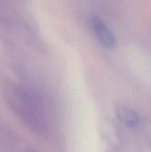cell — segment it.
<instances>
[{"label": "cell", "mask_w": 151, "mask_h": 152, "mask_svg": "<svg viewBox=\"0 0 151 152\" xmlns=\"http://www.w3.org/2000/svg\"><path fill=\"white\" fill-rule=\"evenodd\" d=\"M5 95L10 108L22 121L35 130L44 129L45 122L41 109L27 91L16 85H9Z\"/></svg>", "instance_id": "6da1fadb"}, {"label": "cell", "mask_w": 151, "mask_h": 152, "mask_svg": "<svg viewBox=\"0 0 151 152\" xmlns=\"http://www.w3.org/2000/svg\"><path fill=\"white\" fill-rule=\"evenodd\" d=\"M91 24L98 40L103 47L112 48L115 45V39L113 34L99 16H93Z\"/></svg>", "instance_id": "7a4b0ae2"}, {"label": "cell", "mask_w": 151, "mask_h": 152, "mask_svg": "<svg viewBox=\"0 0 151 152\" xmlns=\"http://www.w3.org/2000/svg\"><path fill=\"white\" fill-rule=\"evenodd\" d=\"M115 114L121 123L128 126H134L139 123V115L137 113L125 105H119L115 109Z\"/></svg>", "instance_id": "3957f363"}]
</instances>
